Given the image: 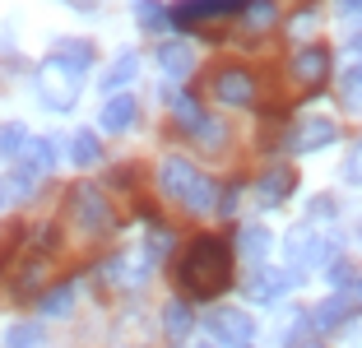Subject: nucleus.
Here are the masks:
<instances>
[{
  "mask_svg": "<svg viewBox=\"0 0 362 348\" xmlns=\"http://www.w3.org/2000/svg\"><path fill=\"white\" fill-rule=\"evenodd\" d=\"M177 279L191 297H218L233 284V246L223 237H195L177 265Z\"/></svg>",
  "mask_w": 362,
  "mask_h": 348,
  "instance_id": "f257e3e1",
  "label": "nucleus"
},
{
  "mask_svg": "<svg viewBox=\"0 0 362 348\" xmlns=\"http://www.w3.org/2000/svg\"><path fill=\"white\" fill-rule=\"evenodd\" d=\"M158 186L168 190V200H177V204H186L191 214H204L214 204V181L204 177V172H195V163H186V158H163V168H158Z\"/></svg>",
  "mask_w": 362,
  "mask_h": 348,
  "instance_id": "f03ea898",
  "label": "nucleus"
},
{
  "mask_svg": "<svg viewBox=\"0 0 362 348\" xmlns=\"http://www.w3.org/2000/svg\"><path fill=\"white\" fill-rule=\"evenodd\" d=\"M79 79H84V74H79L75 65H65L61 56H47L42 70H37V98H42V107L70 112V107L79 103Z\"/></svg>",
  "mask_w": 362,
  "mask_h": 348,
  "instance_id": "7ed1b4c3",
  "label": "nucleus"
},
{
  "mask_svg": "<svg viewBox=\"0 0 362 348\" xmlns=\"http://www.w3.org/2000/svg\"><path fill=\"white\" fill-rule=\"evenodd\" d=\"M246 0H177L172 5V23L177 28H195V23H214V19H228V14H242Z\"/></svg>",
  "mask_w": 362,
  "mask_h": 348,
  "instance_id": "20e7f679",
  "label": "nucleus"
},
{
  "mask_svg": "<svg viewBox=\"0 0 362 348\" xmlns=\"http://www.w3.org/2000/svg\"><path fill=\"white\" fill-rule=\"evenodd\" d=\"M70 214L84 232H107L112 228V204L103 200V190L98 186H75L70 190Z\"/></svg>",
  "mask_w": 362,
  "mask_h": 348,
  "instance_id": "39448f33",
  "label": "nucleus"
},
{
  "mask_svg": "<svg viewBox=\"0 0 362 348\" xmlns=\"http://www.w3.org/2000/svg\"><path fill=\"white\" fill-rule=\"evenodd\" d=\"M214 98L228 107H251L256 103V74L242 70V65H228V70L214 74Z\"/></svg>",
  "mask_w": 362,
  "mask_h": 348,
  "instance_id": "423d86ee",
  "label": "nucleus"
},
{
  "mask_svg": "<svg viewBox=\"0 0 362 348\" xmlns=\"http://www.w3.org/2000/svg\"><path fill=\"white\" fill-rule=\"evenodd\" d=\"M204 330H209L218 344H228V348L251 344V335H256V325H251L246 311H209V316H204Z\"/></svg>",
  "mask_w": 362,
  "mask_h": 348,
  "instance_id": "0eeeda50",
  "label": "nucleus"
},
{
  "mask_svg": "<svg viewBox=\"0 0 362 348\" xmlns=\"http://www.w3.org/2000/svg\"><path fill=\"white\" fill-rule=\"evenodd\" d=\"M288 144H293V153H316V149L334 144V121H325V116H307V121L293 126Z\"/></svg>",
  "mask_w": 362,
  "mask_h": 348,
  "instance_id": "6e6552de",
  "label": "nucleus"
},
{
  "mask_svg": "<svg viewBox=\"0 0 362 348\" xmlns=\"http://www.w3.org/2000/svg\"><path fill=\"white\" fill-rule=\"evenodd\" d=\"M293 74H298L302 88H320L325 74H330V52H325V47H302V52L293 56Z\"/></svg>",
  "mask_w": 362,
  "mask_h": 348,
  "instance_id": "1a4fd4ad",
  "label": "nucleus"
},
{
  "mask_svg": "<svg viewBox=\"0 0 362 348\" xmlns=\"http://www.w3.org/2000/svg\"><path fill=\"white\" fill-rule=\"evenodd\" d=\"M293 186H298V172L288 168V163H279V168H269L265 177H260V204H284L288 195H293Z\"/></svg>",
  "mask_w": 362,
  "mask_h": 348,
  "instance_id": "9d476101",
  "label": "nucleus"
},
{
  "mask_svg": "<svg viewBox=\"0 0 362 348\" xmlns=\"http://www.w3.org/2000/svg\"><path fill=\"white\" fill-rule=\"evenodd\" d=\"M293 284H298V274H284V269H256L251 284H246V293L256 297V302H274V297H284Z\"/></svg>",
  "mask_w": 362,
  "mask_h": 348,
  "instance_id": "9b49d317",
  "label": "nucleus"
},
{
  "mask_svg": "<svg viewBox=\"0 0 362 348\" xmlns=\"http://www.w3.org/2000/svg\"><path fill=\"white\" fill-rule=\"evenodd\" d=\"M98 126L107 130V135H121V130L135 126V98L130 93H112L103 107V116H98Z\"/></svg>",
  "mask_w": 362,
  "mask_h": 348,
  "instance_id": "f8f14e48",
  "label": "nucleus"
},
{
  "mask_svg": "<svg viewBox=\"0 0 362 348\" xmlns=\"http://www.w3.org/2000/svg\"><path fill=\"white\" fill-rule=\"evenodd\" d=\"M158 65L168 79H186L195 70V52L186 42H168V47H158Z\"/></svg>",
  "mask_w": 362,
  "mask_h": 348,
  "instance_id": "ddd939ff",
  "label": "nucleus"
},
{
  "mask_svg": "<svg viewBox=\"0 0 362 348\" xmlns=\"http://www.w3.org/2000/svg\"><path fill=\"white\" fill-rule=\"evenodd\" d=\"M130 10H135V23L144 33H163L172 23V14H168V5H163V0H130Z\"/></svg>",
  "mask_w": 362,
  "mask_h": 348,
  "instance_id": "4468645a",
  "label": "nucleus"
},
{
  "mask_svg": "<svg viewBox=\"0 0 362 348\" xmlns=\"http://www.w3.org/2000/svg\"><path fill=\"white\" fill-rule=\"evenodd\" d=\"M344 316H349V297H325V302L316 306V311H311V325L316 330H334V325H344Z\"/></svg>",
  "mask_w": 362,
  "mask_h": 348,
  "instance_id": "2eb2a0df",
  "label": "nucleus"
},
{
  "mask_svg": "<svg viewBox=\"0 0 362 348\" xmlns=\"http://www.w3.org/2000/svg\"><path fill=\"white\" fill-rule=\"evenodd\" d=\"M172 116H177V126L186 130V135H195V130H200V121H204L200 103H195V98H186V93H172Z\"/></svg>",
  "mask_w": 362,
  "mask_h": 348,
  "instance_id": "dca6fc26",
  "label": "nucleus"
},
{
  "mask_svg": "<svg viewBox=\"0 0 362 348\" xmlns=\"http://www.w3.org/2000/svg\"><path fill=\"white\" fill-rule=\"evenodd\" d=\"M135 74H139V56H135V52H126L117 65H112V70L103 74V88H107V93H117V88H126Z\"/></svg>",
  "mask_w": 362,
  "mask_h": 348,
  "instance_id": "f3484780",
  "label": "nucleus"
},
{
  "mask_svg": "<svg viewBox=\"0 0 362 348\" xmlns=\"http://www.w3.org/2000/svg\"><path fill=\"white\" fill-rule=\"evenodd\" d=\"M56 56H61L65 65H75L79 74L93 65V47H88V42H75V37H61V42H56Z\"/></svg>",
  "mask_w": 362,
  "mask_h": 348,
  "instance_id": "a211bd4d",
  "label": "nucleus"
},
{
  "mask_svg": "<svg viewBox=\"0 0 362 348\" xmlns=\"http://www.w3.org/2000/svg\"><path fill=\"white\" fill-rule=\"evenodd\" d=\"M237 251H242L246 260H265L269 232H265V228H242V237H237Z\"/></svg>",
  "mask_w": 362,
  "mask_h": 348,
  "instance_id": "6ab92c4d",
  "label": "nucleus"
},
{
  "mask_svg": "<svg viewBox=\"0 0 362 348\" xmlns=\"http://www.w3.org/2000/svg\"><path fill=\"white\" fill-rule=\"evenodd\" d=\"M163 330H168L172 339L191 335V311H186V302H168V306H163Z\"/></svg>",
  "mask_w": 362,
  "mask_h": 348,
  "instance_id": "aec40b11",
  "label": "nucleus"
},
{
  "mask_svg": "<svg viewBox=\"0 0 362 348\" xmlns=\"http://www.w3.org/2000/svg\"><path fill=\"white\" fill-rule=\"evenodd\" d=\"M70 153H75V163H79V168H93V163L103 158V144H98V135H93V130H79V135H75V144H70Z\"/></svg>",
  "mask_w": 362,
  "mask_h": 348,
  "instance_id": "412c9836",
  "label": "nucleus"
},
{
  "mask_svg": "<svg viewBox=\"0 0 362 348\" xmlns=\"http://www.w3.org/2000/svg\"><path fill=\"white\" fill-rule=\"evenodd\" d=\"M5 348H42V325H10L5 330Z\"/></svg>",
  "mask_w": 362,
  "mask_h": 348,
  "instance_id": "4be33fe9",
  "label": "nucleus"
},
{
  "mask_svg": "<svg viewBox=\"0 0 362 348\" xmlns=\"http://www.w3.org/2000/svg\"><path fill=\"white\" fill-rule=\"evenodd\" d=\"M23 144H28V130H23V126H0V158H5V163L19 158Z\"/></svg>",
  "mask_w": 362,
  "mask_h": 348,
  "instance_id": "5701e85b",
  "label": "nucleus"
},
{
  "mask_svg": "<svg viewBox=\"0 0 362 348\" xmlns=\"http://www.w3.org/2000/svg\"><path fill=\"white\" fill-rule=\"evenodd\" d=\"M42 279H47V265L42 260H28V265H23V279L14 284V297H33Z\"/></svg>",
  "mask_w": 362,
  "mask_h": 348,
  "instance_id": "b1692460",
  "label": "nucleus"
},
{
  "mask_svg": "<svg viewBox=\"0 0 362 348\" xmlns=\"http://www.w3.org/2000/svg\"><path fill=\"white\" fill-rule=\"evenodd\" d=\"M70 302H75V288L61 284L56 293H47V297H42V311H47V316H70Z\"/></svg>",
  "mask_w": 362,
  "mask_h": 348,
  "instance_id": "393cba45",
  "label": "nucleus"
},
{
  "mask_svg": "<svg viewBox=\"0 0 362 348\" xmlns=\"http://www.w3.org/2000/svg\"><path fill=\"white\" fill-rule=\"evenodd\" d=\"M344 107H349V112H362V65H353V70L344 74Z\"/></svg>",
  "mask_w": 362,
  "mask_h": 348,
  "instance_id": "a878e982",
  "label": "nucleus"
},
{
  "mask_svg": "<svg viewBox=\"0 0 362 348\" xmlns=\"http://www.w3.org/2000/svg\"><path fill=\"white\" fill-rule=\"evenodd\" d=\"M269 23H274V5H269V0H251V5H246V28L260 33V28H269Z\"/></svg>",
  "mask_w": 362,
  "mask_h": 348,
  "instance_id": "bb28decb",
  "label": "nucleus"
},
{
  "mask_svg": "<svg viewBox=\"0 0 362 348\" xmlns=\"http://www.w3.org/2000/svg\"><path fill=\"white\" fill-rule=\"evenodd\" d=\"M195 139H200L204 149H218V144H223V126H218V121H209V116H204V121H200V130H195Z\"/></svg>",
  "mask_w": 362,
  "mask_h": 348,
  "instance_id": "cd10ccee",
  "label": "nucleus"
},
{
  "mask_svg": "<svg viewBox=\"0 0 362 348\" xmlns=\"http://www.w3.org/2000/svg\"><path fill=\"white\" fill-rule=\"evenodd\" d=\"M144 251H149V265H158L163 255L172 251V232H163V228H158V232L149 237V246H144Z\"/></svg>",
  "mask_w": 362,
  "mask_h": 348,
  "instance_id": "c85d7f7f",
  "label": "nucleus"
},
{
  "mask_svg": "<svg viewBox=\"0 0 362 348\" xmlns=\"http://www.w3.org/2000/svg\"><path fill=\"white\" fill-rule=\"evenodd\" d=\"M344 181H353V186H362V139H358V149L349 153V163H344Z\"/></svg>",
  "mask_w": 362,
  "mask_h": 348,
  "instance_id": "c756f323",
  "label": "nucleus"
},
{
  "mask_svg": "<svg viewBox=\"0 0 362 348\" xmlns=\"http://www.w3.org/2000/svg\"><path fill=\"white\" fill-rule=\"evenodd\" d=\"M14 246H19V228H14V223H5V228H0V265H5V255H10Z\"/></svg>",
  "mask_w": 362,
  "mask_h": 348,
  "instance_id": "7c9ffc66",
  "label": "nucleus"
},
{
  "mask_svg": "<svg viewBox=\"0 0 362 348\" xmlns=\"http://www.w3.org/2000/svg\"><path fill=\"white\" fill-rule=\"evenodd\" d=\"M334 5H339V14L349 23H362V0H334Z\"/></svg>",
  "mask_w": 362,
  "mask_h": 348,
  "instance_id": "2f4dec72",
  "label": "nucleus"
},
{
  "mask_svg": "<svg viewBox=\"0 0 362 348\" xmlns=\"http://www.w3.org/2000/svg\"><path fill=\"white\" fill-rule=\"evenodd\" d=\"M349 279H353V269H349V265H344V260H330V284H334V288H344Z\"/></svg>",
  "mask_w": 362,
  "mask_h": 348,
  "instance_id": "473e14b6",
  "label": "nucleus"
},
{
  "mask_svg": "<svg viewBox=\"0 0 362 348\" xmlns=\"http://www.w3.org/2000/svg\"><path fill=\"white\" fill-rule=\"evenodd\" d=\"M233 209H237V190H228L223 204H218V214H233Z\"/></svg>",
  "mask_w": 362,
  "mask_h": 348,
  "instance_id": "72a5a7b5",
  "label": "nucleus"
},
{
  "mask_svg": "<svg viewBox=\"0 0 362 348\" xmlns=\"http://www.w3.org/2000/svg\"><path fill=\"white\" fill-rule=\"evenodd\" d=\"M70 5H84V10H93V5H98V0H70Z\"/></svg>",
  "mask_w": 362,
  "mask_h": 348,
  "instance_id": "f704fd0d",
  "label": "nucleus"
},
{
  "mask_svg": "<svg viewBox=\"0 0 362 348\" xmlns=\"http://www.w3.org/2000/svg\"><path fill=\"white\" fill-rule=\"evenodd\" d=\"M358 302H362V284H358Z\"/></svg>",
  "mask_w": 362,
  "mask_h": 348,
  "instance_id": "c9c22d12",
  "label": "nucleus"
},
{
  "mask_svg": "<svg viewBox=\"0 0 362 348\" xmlns=\"http://www.w3.org/2000/svg\"><path fill=\"white\" fill-rule=\"evenodd\" d=\"M302 348H320V344H302Z\"/></svg>",
  "mask_w": 362,
  "mask_h": 348,
  "instance_id": "e433bc0d",
  "label": "nucleus"
},
{
  "mask_svg": "<svg viewBox=\"0 0 362 348\" xmlns=\"http://www.w3.org/2000/svg\"><path fill=\"white\" fill-rule=\"evenodd\" d=\"M358 237H362V223H358Z\"/></svg>",
  "mask_w": 362,
  "mask_h": 348,
  "instance_id": "4c0bfd02",
  "label": "nucleus"
},
{
  "mask_svg": "<svg viewBox=\"0 0 362 348\" xmlns=\"http://www.w3.org/2000/svg\"><path fill=\"white\" fill-rule=\"evenodd\" d=\"M242 348H246V344H242Z\"/></svg>",
  "mask_w": 362,
  "mask_h": 348,
  "instance_id": "58836bf2",
  "label": "nucleus"
}]
</instances>
